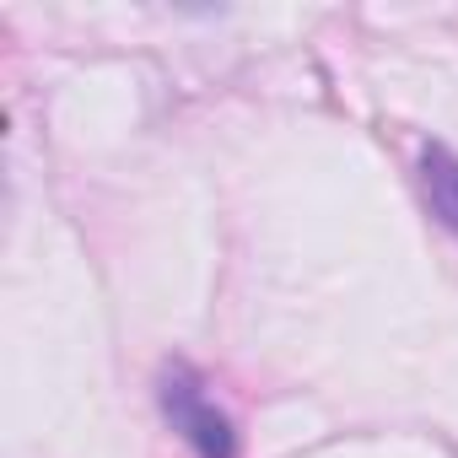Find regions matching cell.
Returning <instances> with one entry per match:
<instances>
[{
    "instance_id": "6da1fadb",
    "label": "cell",
    "mask_w": 458,
    "mask_h": 458,
    "mask_svg": "<svg viewBox=\"0 0 458 458\" xmlns=\"http://www.w3.org/2000/svg\"><path fill=\"white\" fill-rule=\"evenodd\" d=\"M162 415L173 420V431H178L199 458H233V453H238L233 420L216 410V399L205 394V383H199L183 361H173V367L162 372Z\"/></svg>"
},
{
    "instance_id": "7a4b0ae2",
    "label": "cell",
    "mask_w": 458,
    "mask_h": 458,
    "mask_svg": "<svg viewBox=\"0 0 458 458\" xmlns=\"http://www.w3.org/2000/svg\"><path fill=\"white\" fill-rule=\"evenodd\" d=\"M420 178H426V199H431V210H437L447 226H458V162H453V151L431 146Z\"/></svg>"
}]
</instances>
